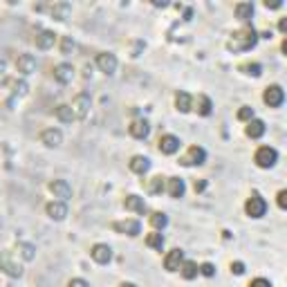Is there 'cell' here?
I'll use <instances>...</instances> for the list:
<instances>
[{
	"mask_svg": "<svg viewBox=\"0 0 287 287\" xmlns=\"http://www.w3.org/2000/svg\"><path fill=\"white\" fill-rule=\"evenodd\" d=\"M258 32H256L251 25H245L242 29H238V32L231 34V41L227 43V48L231 49V52H247V49L256 48V43H258Z\"/></svg>",
	"mask_w": 287,
	"mask_h": 287,
	"instance_id": "6da1fadb",
	"label": "cell"
},
{
	"mask_svg": "<svg viewBox=\"0 0 287 287\" xmlns=\"http://www.w3.org/2000/svg\"><path fill=\"white\" fill-rule=\"evenodd\" d=\"M245 211L249 218H263L267 213V202H265V197L261 195V193H251V197L247 200L245 204Z\"/></svg>",
	"mask_w": 287,
	"mask_h": 287,
	"instance_id": "7a4b0ae2",
	"label": "cell"
},
{
	"mask_svg": "<svg viewBox=\"0 0 287 287\" xmlns=\"http://www.w3.org/2000/svg\"><path fill=\"white\" fill-rule=\"evenodd\" d=\"M254 160L261 168H271V166L278 162V153H276V148H271V146H261V148L256 150Z\"/></svg>",
	"mask_w": 287,
	"mask_h": 287,
	"instance_id": "3957f363",
	"label": "cell"
},
{
	"mask_svg": "<svg viewBox=\"0 0 287 287\" xmlns=\"http://www.w3.org/2000/svg\"><path fill=\"white\" fill-rule=\"evenodd\" d=\"M0 269L5 271L7 276H11V278H21L23 276V267L18 265V263H14L11 251H2V254H0Z\"/></svg>",
	"mask_w": 287,
	"mask_h": 287,
	"instance_id": "277c9868",
	"label": "cell"
},
{
	"mask_svg": "<svg viewBox=\"0 0 287 287\" xmlns=\"http://www.w3.org/2000/svg\"><path fill=\"white\" fill-rule=\"evenodd\" d=\"M263 101H265L269 108L283 106V101H285V90H283L281 85H269V88L265 90V95H263Z\"/></svg>",
	"mask_w": 287,
	"mask_h": 287,
	"instance_id": "5b68a950",
	"label": "cell"
},
{
	"mask_svg": "<svg viewBox=\"0 0 287 287\" xmlns=\"http://www.w3.org/2000/svg\"><path fill=\"white\" fill-rule=\"evenodd\" d=\"M204 162H207V150H204L202 146H191V148H189V155L182 157L180 164H184V166H202Z\"/></svg>",
	"mask_w": 287,
	"mask_h": 287,
	"instance_id": "8992f818",
	"label": "cell"
},
{
	"mask_svg": "<svg viewBox=\"0 0 287 287\" xmlns=\"http://www.w3.org/2000/svg\"><path fill=\"white\" fill-rule=\"evenodd\" d=\"M49 193H52L54 197H59V202H68L70 197H72V186L68 184L65 180H54L49 182Z\"/></svg>",
	"mask_w": 287,
	"mask_h": 287,
	"instance_id": "52a82bcc",
	"label": "cell"
},
{
	"mask_svg": "<svg viewBox=\"0 0 287 287\" xmlns=\"http://www.w3.org/2000/svg\"><path fill=\"white\" fill-rule=\"evenodd\" d=\"M96 68L108 76L115 74V72H117V56L110 54V52H101L99 56H96Z\"/></svg>",
	"mask_w": 287,
	"mask_h": 287,
	"instance_id": "ba28073f",
	"label": "cell"
},
{
	"mask_svg": "<svg viewBox=\"0 0 287 287\" xmlns=\"http://www.w3.org/2000/svg\"><path fill=\"white\" fill-rule=\"evenodd\" d=\"M90 106H92V101H90V96L88 95H79V96H74V101H72V112H74V117L76 119H85L88 117V112H90Z\"/></svg>",
	"mask_w": 287,
	"mask_h": 287,
	"instance_id": "9c48e42d",
	"label": "cell"
},
{
	"mask_svg": "<svg viewBox=\"0 0 287 287\" xmlns=\"http://www.w3.org/2000/svg\"><path fill=\"white\" fill-rule=\"evenodd\" d=\"M90 256H92V261L99 263V265H108L112 261V249H110V245L99 242V245H95L90 249Z\"/></svg>",
	"mask_w": 287,
	"mask_h": 287,
	"instance_id": "30bf717a",
	"label": "cell"
},
{
	"mask_svg": "<svg viewBox=\"0 0 287 287\" xmlns=\"http://www.w3.org/2000/svg\"><path fill=\"white\" fill-rule=\"evenodd\" d=\"M184 261H186L184 251L182 249H170L168 254H166V258H164V269L166 271H180V267H182V263Z\"/></svg>",
	"mask_w": 287,
	"mask_h": 287,
	"instance_id": "8fae6325",
	"label": "cell"
},
{
	"mask_svg": "<svg viewBox=\"0 0 287 287\" xmlns=\"http://www.w3.org/2000/svg\"><path fill=\"white\" fill-rule=\"evenodd\" d=\"M112 229L119 231V234L130 236V238H135V236L142 234V224H139V220H123V222H115L112 224Z\"/></svg>",
	"mask_w": 287,
	"mask_h": 287,
	"instance_id": "7c38bea8",
	"label": "cell"
},
{
	"mask_svg": "<svg viewBox=\"0 0 287 287\" xmlns=\"http://www.w3.org/2000/svg\"><path fill=\"white\" fill-rule=\"evenodd\" d=\"M41 142L45 144L48 148H59L61 144H63V133H61L59 128H48V130H43Z\"/></svg>",
	"mask_w": 287,
	"mask_h": 287,
	"instance_id": "4fadbf2b",
	"label": "cell"
},
{
	"mask_svg": "<svg viewBox=\"0 0 287 287\" xmlns=\"http://www.w3.org/2000/svg\"><path fill=\"white\" fill-rule=\"evenodd\" d=\"M54 79L59 81V83L68 85L72 83V79H74V68H72V63H59L56 68H54Z\"/></svg>",
	"mask_w": 287,
	"mask_h": 287,
	"instance_id": "5bb4252c",
	"label": "cell"
},
{
	"mask_svg": "<svg viewBox=\"0 0 287 287\" xmlns=\"http://www.w3.org/2000/svg\"><path fill=\"white\" fill-rule=\"evenodd\" d=\"M180 146H182V142L175 135H164V137L160 139V150L164 155H175L177 150H180Z\"/></svg>",
	"mask_w": 287,
	"mask_h": 287,
	"instance_id": "9a60e30c",
	"label": "cell"
},
{
	"mask_svg": "<svg viewBox=\"0 0 287 287\" xmlns=\"http://www.w3.org/2000/svg\"><path fill=\"white\" fill-rule=\"evenodd\" d=\"M16 68L21 74H32V72H36V56H34V54H21L16 61Z\"/></svg>",
	"mask_w": 287,
	"mask_h": 287,
	"instance_id": "2e32d148",
	"label": "cell"
},
{
	"mask_svg": "<svg viewBox=\"0 0 287 287\" xmlns=\"http://www.w3.org/2000/svg\"><path fill=\"white\" fill-rule=\"evenodd\" d=\"M45 211H48V215L52 220H56V222H61V220H65L68 218V204L65 202H49L48 207H45Z\"/></svg>",
	"mask_w": 287,
	"mask_h": 287,
	"instance_id": "e0dca14e",
	"label": "cell"
},
{
	"mask_svg": "<svg viewBox=\"0 0 287 287\" xmlns=\"http://www.w3.org/2000/svg\"><path fill=\"white\" fill-rule=\"evenodd\" d=\"M128 130H130V135H133L135 139H146L150 135V123L146 121V119H135Z\"/></svg>",
	"mask_w": 287,
	"mask_h": 287,
	"instance_id": "ac0fdd59",
	"label": "cell"
},
{
	"mask_svg": "<svg viewBox=\"0 0 287 287\" xmlns=\"http://www.w3.org/2000/svg\"><path fill=\"white\" fill-rule=\"evenodd\" d=\"M130 170L137 173V175H144V173H148L150 170V160L146 155H135L133 160H130Z\"/></svg>",
	"mask_w": 287,
	"mask_h": 287,
	"instance_id": "d6986e66",
	"label": "cell"
},
{
	"mask_svg": "<svg viewBox=\"0 0 287 287\" xmlns=\"http://www.w3.org/2000/svg\"><path fill=\"white\" fill-rule=\"evenodd\" d=\"M265 130H267V126H265V121L263 119H251L249 123H247V137H251V139H261L263 135H265Z\"/></svg>",
	"mask_w": 287,
	"mask_h": 287,
	"instance_id": "ffe728a7",
	"label": "cell"
},
{
	"mask_svg": "<svg viewBox=\"0 0 287 287\" xmlns=\"http://www.w3.org/2000/svg\"><path fill=\"white\" fill-rule=\"evenodd\" d=\"M236 18L242 23H249L254 18V2H238L236 5Z\"/></svg>",
	"mask_w": 287,
	"mask_h": 287,
	"instance_id": "44dd1931",
	"label": "cell"
},
{
	"mask_svg": "<svg viewBox=\"0 0 287 287\" xmlns=\"http://www.w3.org/2000/svg\"><path fill=\"white\" fill-rule=\"evenodd\" d=\"M168 193H170V197H184V193H186V184H184V180L182 177H170L168 180Z\"/></svg>",
	"mask_w": 287,
	"mask_h": 287,
	"instance_id": "7402d4cb",
	"label": "cell"
},
{
	"mask_svg": "<svg viewBox=\"0 0 287 287\" xmlns=\"http://www.w3.org/2000/svg\"><path fill=\"white\" fill-rule=\"evenodd\" d=\"M123 204H126L128 211H133V213H146V202H144V197L139 195H128L126 200H123Z\"/></svg>",
	"mask_w": 287,
	"mask_h": 287,
	"instance_id": "603a6c76",
	"label": "cell"
},
{
	"mask_svg": "<svg viewBox=\"0 0 287 287\" xmlns=\"http://www.w3.org/2000/svg\"><path fill=\"white\" fill-rule=\"evenodd\" d=\"M54 43H56V34L49 32V29H45V32H41L36 36V48L38 49H49V48H54Z\"/></svg>",
	"mask_w": 287,
	"mask_h": 287,
	"instance_id": "cb8c5ba5",
	"label": "cell"
},
{
	"mask_svg": "<svg viewBox=\"0 0 287 287\" xmlns=\"http://www.w3.org/2000/svg\"><path fill=\"white\" fill-rule=\"evenodd\" d=\"M175 108L180 112H191V108H193L191 95H189V92H177L175 95Z\"/></svg>",
	"mask_w": 287,
	"mask_h": 287,
	"instance_id": "d4e9b609",
	"label": "cell"
},
{
	"mask_svg": "<svg viewBox=\"0 0 287 287\" xmlns=\"http://www.w3.org/2000/svg\"><path fill=\"white\" fill-rule=\"evenodd\" d=\"M180 274H182V278H186V281H193V278L200 274V267H197V263H193V261H184L180 267Z\"/></svg>",
	"mask_w": 287,
	"mask_h": 287,
	"instance_id": "484cf974",
	"label": "cell"
},
{
	"mask_svg": "<svg viewBox=\"0 0 287 287\" xmlns=\"http://www.w3.org/2000/svg\"><path fill=\"white\" fill-rule=\"evenodd\" d=\"M70 14H72V5L70 2H56L52 7V16L56 21H65V18H70Z\"/></svg>",
	"mask_w": 287,
	"mask_h": 287,
	"instance_id": "4316f807",
	"label": "cell"
},
{
	"mask_svg": "<svg viewBox=\"0 0 287 287\" xmlns=\"http://www.w3.org/2000/svg\"><path fill=\"white\" fill-rule=\"evenodd\" d=\"M146 245H148L150 249H155V251H162V249H164L166 240H164V236H162V231L148 234V238H146Z\"/></svg>",
	"mask_w": 287,
	"mask_h": 287,
	"instance_id": "83f0119b",
	"label": "cell"
},
{
	"mask_svg": "<svg viewBox=\"0 0 287 287\" xmlns=\"http://www.w3.org/2000/svg\"><path fill=\"white\" fill-rule=\"evenodd\" d=\"M56 119H59L61 123H72L76 117H74V112H72V108L63 103V106L56 108Z\"/></svg>",
	"mask_w": 287,
	"mask_h": 287,
	"instance_id": "f1b7e54d",
	"label": "cell"
},
{
	"mask_svg": "<svg viewBox=\"0 0 287 287\" xmlns=\"http://www.w3.org/2000/svg\"><path fill=\"white\" fill-rule=\"evenodd\" d=\"M150 224L155 227V231H162V229L168 227V215H166V213H162V211L153 213V215H150Z\"/></svg>",
	"mask_w": 287,
	"mask_h": 287,
	"instance_id": "f546056e",
	"label": "cell"
},
{
	"mask_svg": "<svg viewBox=\"0 0 287 287\" xmlns=\"http://www.w3.org/2000/svg\"><path fill=\"white\" fill-rule=\"evenodd\" d=\"M211 112H213V101L209 99V96L202 95L200 99H197V115H202V117H209Z\"/></svg>",
	"mask_w": 287,
	"mask_h": 287,
	"instance_id": "4dcf8cb0",
	"label": "cell"
},
{
	"mask_svg": "<svg viewBox=\"0 0 287 287\" xmlns=\"http://www.w3.org/2000/svg\"><path fill=\"white\" fill-rule=\"evenodd\" d=\"M16 251L25 258V261H34V258H36V247L29 245V242H18Z\"/></svg>",
	"mask_w": 287,
	"mask_h": 287,
	"instance_id": "1f68e13d",
	"label": "cell"
},
{
	"mask_svg": "<svg viewBox=\"0 0 287 287\" xmlns=\"http://www.w3.org/2000/svg\"><path fill=\"white\" fill-rule=\"evenodd\" d=\"M164 189H166V184H164V177H160V175H157V177H153V180L148 182V191L153 193V195H157V193H162V191H164Z\"/></svg>",
	"mask_w": 287,
	"mask_h": 287,
	"instance_id": "d6a6232c",
	"label": "cell"
},
{
	"mask_svg": "<svg viewBox=\"0 0 287 287\" xmlns=\"http://www.w3.org/2000/svg\"><path fill=\"white\" fill-rule=\"evenodd\" d=\"M74 48H76L74 38H72V36H63V41H61V52H63V54H72V52H74Z\"/></svg>",
	"mask_w": 287,
	"mask_h": 287,
	"instance_id": "836d02e7",
	"label": "cell"
},
{
	"mask_svg": "<svg viewBox=\"0 0 287 287\" xmlns=\"http://www.w3.org/2000/svg\"><path fill=\"white\" fill-rule=\"evenodd\" d=\"M242 70H245V74H249V76H261L263 74L261 63H247V65H242Z\"/></svg>",
	"mask_w": 287,
	"mask_h": 287,
	"instance_id": "e575fe53",
	"label": "cell"
},
{
	"mask_svg": "<svg viewBox=\"0 0 287 287\" xmlns=\"http://www.w3.org/2000/svg\"><path fill=\"white\" fill-rule=\"evenodd\" d=\"M238 119H240V121H247V123H249L251 119H254V108H251V106H242L238 110Z\"/></svg>",
	"mask_w": 287,
	"mask_h": 287,
	"instance_id": "d590c367",
	"label": "cell"
},
{
	"mask_svg": "<svg viewBox=\"0 0 287 287\" xmlns=\"http://www.w3.org/2000/svg\"><path fill=\"white\" fill-rule=\"evenodd\" d=\"M27 92H29V85H27L25 81H16V83H14V95L16 96H25Z\"/></svg>",
	"mask_w": 287,
	"mask_h": 287,
	"instance_id": "8d00e7d4",
	"label": "cell"
},
{
	"mask_svg": "<svg viewBox=\"0 0 287 287\" xmlns=\"http://www.w3.org/2000/svg\"><path fill=\"white\" fill-rule=\"evenodd\" d=\"M200 274L207 276V278H211V276H215V267H213L211 263H202V265H200Z\"/></svg>",
	"mask_w": 287,
	"mask_h": 287,
	"instance_id": "74e56055",
	"label": "cell"
},
{
	"mask_svg": "<svg viewBox=\"0 0 287 287\" xmlns=\"http://www.w3.org/2000/svg\"><path fill=\"white\" fill-rule=\"evenodd\" d=\"M231 274H236V276H242V274H245V263H240V261L231 263Z\"/></svg>",
	"mask_w": 287,
	"mask_h": 287,
	"instance_id": "f35d334b",
	"label": "cell"
},
{
	"mask_svg": "<svg viewBox=\"0 0 287 287\" xmlns=\"http://www.w3.org/2000/svg\"><path fill=\"white\" fill-rule=\"evenodd\" d=\"M68 287H90V283L83 281V278H72V281L68 283Z\"/></svg>",
	"mask_w": 287,
	"mask_h": 287,
	"instance_id": "ab89813d",
	"label": "cell"
},
{
	"mask_svg": "<svg viewBox=\"0 0 287 287\" xmlns=\"http://www.w3.org/2000/svg\"><path fill=\"white\" fill-rule=\"evenodd\" d=\"M249 287H271V283L267 278H256V281H251Z\"/></svg>",
	"mask_w": 287,
	"mask_h": 287,
	"instance_id": "60d3db41",
	"label": "cell"
},
{
	"mask_svg": "<svg viewBox=\"0 0 287 287\" xmlns=\"http://www.w3.org/2000/svg\"><path fill=\"white\" fill-rule=\"evenodd\" d=\"M193 189H195V193H202V191H207V180H195V184H193Z\"/></svg>",
	"mask_w": 287,
	"mask_h": 287,
	"instance_id": "b9f144b4",
	"label": "cell"
},
{
	"mask_svg": "<svg viewBox=\"0 0 287 287\" xmlns=\"http://www.w3.org/2000/svg\"><path fill=\"white\" fill-rule=\"evenodd\" d=\"M278 207H281V209H287V191H281V193H278Z\"/></svg>",
	"mask_w": 287,
	"mask_h": 287,
	"instance_id": "7bdbcfd3",
	"label": "cell"
},
{
	"mask_svg": "<svg viewBox=\"0 0 287 287\" xmlns=\"http://www.w3.org/2000/svg\"><path fill=\"white\" fill-rule=\"evenodd\" d=\"M265 7H267V9H281L283 2H281V0H271V2H265Z\"/></svg>",
	"mask_w": 287,
	"mask_h": 287,
	"instance_id": "ee69618b",
	"label": "cell"
},
{
	"mask_svg": "<svg viewBox=\"0 0 287 287\" xmlns=\"http://www.w3.org/2000/svg\"><path fill=\"white\" fill-rule=\"evenodd\" d=\"M278 29H281V32H283V34H285V32H287V21H285V18H283V21H281V23H278Z\"/></svg>",
	"mask_w": 287,
	"mask_h": 287,
	"instance_id": "f6af8a7d",
	"label": "cell"
},
{
	"mask_svg": "<svg viewBox=\"0 0 287 287\" xmlns=\"http://www.w3.org/2000/svg\"><path fill=\"white\" fill-rule=\"evenodd\" d=\"M121 287H137V285H135V283H123Z\"/></svg>",
	"mask_w": 287,
	"mask_h": 287,
	"instance_id": "bcb514c9",
	"label": "cell"
}]
</instances>
